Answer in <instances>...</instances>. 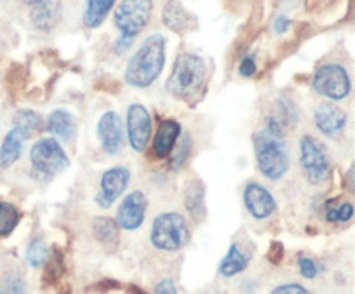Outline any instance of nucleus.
Returning a JSON list of instances; mask_svg holds the SVG:
<instances>
[{"label":"nucleus","mask_w":355,"mask_h":294,"mask_svg":"<svg viewBox=\"0 0 355 294\" xmlns=\"http://www.w3.org/2000/svg\"><path fill=\"white\" fill-rule=\"evenodd\" d=\"M47 130L52 134V138L62 142H71L76 135V120L69 111L54 109L49 114Z\"/></svg>","instance_id":"obj_16"},{"label":"nucleus","mask_w":355,"mask_h":294,"mask_svg":"<svg viewBox=\"0 0 355 294\" xmlns=\"http://www.w3.org/2000/svg\"><path fill=\"white\" fill-rule=\"evenodd\" d=\"M207 80V62L201 55L186 52L177 57L172 75L166 82V92L172 97L186 102H194V97H200Z\"/></svg>","instance_id":"obj_3"},{"label":"nucleus","mask_w":355,"mask_h":294,"mask_svg":"<svg viewBox=\"0 0 355 294\" xmlns=\"http://www.w3.org/2000/svg\"><path fill=\"white\" fill-rule=\"evenodd\" d=\"M14 127L23 131L24 138H30L35 131L42 130V116L31 109H19L14 114Z\"/></svg>","instance_id":"obj_25"},{"label":"nucleus","mask_w":355,"mask_h":294,"mask_svg":"<svg viewBox=\"0 0 355 294\" xmlns=\"http://www.w3.org/2000/svg\"><path fill=\"white\" fill-rule=\"evenodd\" d=\"M148 197L141 190H134L120 203L116 211V225L123 230H137L144 223Z\"/></svg>","instance_id":"obj_10"},{"label":"nucleus","mask_w":355,"mask_h":294,"mask_svg":"<svg viewBox=\"0 0 355 294\" xmlns=\"http://www.w3.org/2000/svg\"><path fill=\"white\" fill-rule=\"evenodd\" d=\"M151 242L162 251H179L189 242V228L186 218L175 211L158 214L151 227Z\"/></svg>","instance_id":"obj_4"},{"label":"nucleus","mask_w":355,"mask_h":294,"mask_svg":"<svg viewBox=\"0 0 355 294\" xmlns=\"http://www.w3.org/2000/svg\"><path fill=\"white\" fill-rule=\"evenodd\" d=\"M151 2L146 0H125L114 10V24L120 30L121 38L134 42V38L148 26L151 17Z\"/></svg>","instance_id":"obj_8"},{"label":"nucleus","mask_w":355,"mask_h":294,"mask_svg":"<svg viewBox=\"0 0 355 294\" xmlns=\"http://www.w3.org/2000/svg\"><path fill=\"white\" fill-rule=\"evenodd\" d=\"M180 123L173 118H168V120H163L159 123L158 131L155 135V140H153V152H155L156 158L165 159L172 154V151L175 149L177 140L180 137Z\"/></svg>","instance_id":"obj_15"},{"label":"nucleus","mask_w":355,"mask_h":294,"mask_svg":"<svg viewBox=\"0 0 355 294\" xmlns=\"http://www.w3.org/2000/svg\"><path fill=\"white\" fill-rule=\"evenodd\" d=\"M184 201H186V208L193 220H203L207 210H205V183L201 180L194 178L187 183Z\"/></svg>","instance_id":"obj_20"},{"label":"nucleus","mask_w":355,"mask_h":294,"mask_svg":"<svg viewBox=\"0 0 355 294\" xmlns=\"http://www.w3.org/2000/svg\"><path fill=\"white\" fill-rule=\"evenodd\" d=\"M97 137L106 154H118L123 149V127H121L120 114L107 111L101 116L97 123Z\"/></svg>","instance_id":"obj_13"},{"label":"nucleus","mask_w":355,"mask_h":294,"mask_svg":"<svg viewBox=\"0 0 355 294\" xmlns=\"http://www.w3.org/2000/svg\"><path fill=\"white\" fill-rule=\"evenodd\" d=\"M284 256V248L281 242H272L269 248V252H267V258H269V261H272L274 265H279L281 259H283Z\"/></svg>","instance_id":"obj_35"},{"label":"nucleus","mask_w":355,"mask_h":294,"mask_svg":"<svg viewBox=\"0 0 355 294\" xmlns=\"http://www.w3.org/2000/svg\"><path fill=\"white\" fill-rule=\"evenodd\" d=\"M243 199H245L246 210L257 220H266V218L272 217L277 206L276 197L270 194V190L267 187H263L259 182H250L245 187Z\"/></svg>","instance_id":"obj_12"},{"label":"nucleus","mask_w":355,"mask_h":294,"mask_svg":"<svg viewBox=\"0 0 355 294\" xmlns=\"http://www.w3.org/2000/svg\"><path fill=\"white\" fill-rule=\"evenodd\" d=\"M163 23L172 31L182 33L189 30L191 24H194V17L179 2H168L165 3V10H163Z\"/></svg>","instance_id":"obj_21"},{"label":"nucleus","mask_w":355,"mask_h":294,"mask_svg":"<svg viewBox=\"0 0 355 294\" xmlns=\"http://www.w3.org/2000/svg\"><path fill=\"white\" fill-rule=\"evenodd\" d=\"M298 266H300V273L304 279H315L319 273V268H318V263L314 261L312 258H309V256H300L298 258Z\"/></svg>","instance_id":"obj_30"},{"label":"nucleus","mask_w":355,"mask_h":294,"mask_svg":"<svg viewBox=\"0 0 355 294\" xmlns=\"http://www.w3.org/2000/svg\"><path fill=\"white\" fill-rule=\"evenodd\" d=\"M21 221V213L9 201H0V237H9Z\"/></svg>","instance_id":"obj_24"},{"label":"nucleus","mask_w":355,"mask_h":294,"mask_svg":"<svg viewBox=\"0 0 355 294\" xmlns=\"http://www.w3.org/2000/svg\"><path fill=\"white\" fill-rule=\"evenodd\" d=\"M24 140L26 138H24L23 131L19 128L14 127L12 130L7 131L2 144H0V168H9L21 158L24 149Z\"/></svg>","instance_id":"obj_17"},{"label":"nucleus","mask_w":355,"mask_h":294,"mask_svg":"<svg viewBox=\"0 0 355 294\" xmlns=\"http://www.w3.org/2000/svg\"><path fill=\"white\" fill-rule=\"evenodd\" d=\"M45 268H44V284L45 286H54V284H58L59 280L62 279V275H64V256H62V252L59 251V249H54V251H51V255H49L47 261L44 263Z\"/></svg>","instance_id":"obj_23"},{"label":"nucleus","mask_w":355,"mask_h":294,"mask_svg":"<svg viewBox=\"0 0 355 294\" xmlns=\"http://www.w3.org/2000/svg\"><path fill=\"white\" fill-rule=\"evenodd\" d=\"M49 255H51V249L47 248L42 239H33V241L28 244L26 248V261L28 265L33 266V268H38V266L44 265L47 261Z\"/></svg>","instance_id":"obj_28"},{"label":"nucleus","mask_w":355,"mask_h":294,"mask_svg":"<svg viewBox=\"0 0 355 294\" xmlns=\"http://www.w3.org/2000/svg\"><path fill=\"white\" fill-rule=\"evenodd\" d=\"M151 114L142 104H130L127 111V135L132 149L142 152L151 135Z\"/></svg>","instance_id":"obj_9"},{"label":"nucleus","mask_w":355,"mask_h":294,"mask_svg":"<svg viewBox=\"0 0 355 294\" xmlns=\"http://www.w3.org/2000/svg\"><path fill=\"white\" fill-rule=\"evenodd\" d=\"M255 73H257L255 59H253L252 55H246V57L241 61V64H239V75H241L243 78H252V76H255Z\"/></svg>","instance_id":"obj_32"},{"label":"nucleus","mask_w":355,"mask_h":294,"mask_svg":"<svg viewBox=\"0 0 355 294\" xmlns=\"http://www.w3.org/2000/svg\"><path fill=\"white\" fill-rule=\"evenodd\" d=\"M113 0H90L83 12V23L87 28H99L113 9Z\"/></svg>","instance_id":"obj_22"},{"label":"nucleus","mask_w":355,"mask_h":294,"mask_svg":"<svg viewBox=\"0 0 355 294\" xmlns=\"http://www.w3.org/2000/svg\"><path fill=\"white\" fill-rule=\"evenodd\" d=\"M31 23L42 31H49L58 24L61 17V3L59 2H31Z\"/></svg>","instance_id":"obj_18"},{"label":"nucleus","mask_w":355,"mask_h":294,"mask_svg":"<svg viewBox=\"0 0 355 294\" xmlns=\"http://www.w3.org/2000/svg\"><path fill=\"white\" fill-rule=\"evenodd\" d=\"M0 294H26V286L19 275H9L0 286Z\"/></svg>","instance_id":"obj_29"},{"label":"nucleus","mask_w":355,"mask_h":294,"mask_svg":"<svg viewBox=\"0 0 355 294\" xmlns=\"http://www.w3.org/2000/svg\"><path fill=\"white\" fill-rule=\"evenodd\" d=\"M189 151H191V137L189 135H186V137L182 138V144H180L179 154H175V158H173V168H179V166L186 161V156Z\"/></svg>","instance_id":"obj_33"},{"label":"nucleus","mask_w":355,"mask_h":294,"mask_svg":"<svg viewBox=\"0 0 355 294\" xmlns=\"http://www.w3.org/2000/svg\"><path fill=\"white\" fill-rule=\"evenodd\" d=\"M255 159L260 173L269 180H279L290 168V154L284 142L283 123L269 118L267 127L255 135Z\"/></svg>","instance_id":"obj_1"},{"label":"nucleus","mask_w":355,"mask_h":294,"mask_svg":"<svg viewBox=\"0 0 355 294\" xmlns=\"http://www.w3.org/2000/svg\"><path fill=\"white\" fill-rule=\"evenodd\" d=\"M270 294H309V291L305 289L304 286H300V284L290 282V284H281V286H277L276 289H272V293Z\"/></svg>","instance_id":"obj_31"},{"label":"nucleus","mask_w":355,"mask_h":294,"mask_svg":"<svg viewBox=\"0 0 355 294\" xmlns=\"http://www.w3.org/2000/svg\"><path fill=\"white\" fill-rule=\"evenodd\" d=\"M290 17H286V16H277L276 19H274V23H272V26H274V31H276L277 35H283V33H286V30L288 28H290Z\"/></svg>","instance_id":"obj_36"},{"label":"nucleus","mask_w":355,"mask_h":294,"mask_svg":"<svg viewBox=\"0 0 355 294\" xmlns=\"http://www.w3.org/2000/svg\"><path fill=\"white\" fill-rule=\"evenodd\" d=\"M128 182H130V169L125 166H114V168L106 169L101 178V190L96 197L97 204L101 208H110L125 192Z\"/></svg>","instance_id":"obj_11"},{"label":"nucleus","mask_w":355,"mask_h":294,"mask_svg":"<svg viewBox=\"0 0 355 294\" xmlns=\"http://www.w3.org/2000/svg\"><path fill=\"white\" fill-rule=\"evenodd\" d=\"M31 168L42 178H52L69 166V158L55 138L44 137L37 140L30 152Z\"/></svg>","instance_id":"obj_5"},{"label":"nucleus","mask_w":355,"mask_h":294,"mask_svg":"<svg viewBox=\"0 0 355 294\" xmlns=\"http://www.w3.org/2000/svg\"><path fill=\"white\" fill-rule=\"evenodd\" d=\"M153 294H179V291H177L175 282L172 279H163L156 284Z\"/></svg>","instance_id":"obj_34"},{"label":"nucleus","mask_w":355,"mask_h":294,"mask_svg":"<svg viewBox=\"0 0 355 294\" xmlns=\"http://www.w3.org/2000/svg\"><path fill=\"white\" fill-rule=\"evenodd\" d=\"M300 165L305 178L314 185L324 183L329 175V156L322 142L312 135L300 138Z\"/></svg>","instance_id":"obj_6"},{"label":"nucleus","mask_w":355,"mask_h":294,"mask_svg":"<svg viewBox=\"0 0 355 294\" xmlns=\"http://www.w3.org/2000/svg\"><path fill=\"white\" fill-rule=\"evenodd\" d=\"M312 89L319 95L328 97L331 100L345 99V97H349L350 90H352L349 71L342 64H336V62L321 66L314 73Z\"/></svg>","instance_id":"obj_7"},{"label":"nucleus","mask_w":355,"mask_h":294,"mask_svg":"<svg viewBox=\"0 0 355 294\" xmlns=\"http://www.w3.org/2000/svg\"><path fill=\"white\" fill-rule=\"evenodd\" d=\"M250 259H252V255L246 249H243L238 242H232L227 255L222 258L220 265H218V273L222 277H227V279L238 275L243 270H246V266L250 265Z\"/></svg>","instance_id":"obj_19"},{"label":"nucleus","mask_w":355,"mask_h":294,"mask_svg":"<svg viewBox=\"0 0 355 294\" xmlns=\"http://www.w3.org/2000/svg\"><path fill=\"white\" fill-rule=\"evenodd\" d=\"M165 47L166 38L163 35L155 33L146 38L128 61L125 82L137 89L153 85L165 66Z\"/></svg>","instance_id":"obj_2"},{"label":"nucleus","mask_w":355,"mask_h":294,"mask_svg":"<svg viewBox=\"0 0 355 294\" xmlns=\"http://www.w3.org/2000/svg\"><path fill=\"white\" fill-rule=\"evenodd\" d=\"M94 235H96L97 241L104 242V244H111V242L118 241V234H120V227L116 225V221L111 220L107 217H99L94 220L92 225Z\"/></svg>","instance_id":"obj_26"},{"label":"nucleus","mask_w":355,"mask_h":294,"mask_svg":"<svg viewBox=\"0 0 355 294\" xmlns=\"http://www.w3.org/2000/svg\"><path fill=\"white\" fill-rule=\"evenodd\" d=\"M354 217V206L352 203H331L326 206V220L331 221V223H347V221L352 220Z\"/></svg>","instance_id":"obj_27"},{"label":"nucleus","mask_w":355,"mask_h":294,"mask_svg":"<svg viewBox=\"0 0 355 294\" xmlns=\"http://www.w3.org/2000/svg\"><path fill=\"white\" fill-rule=\"evenodd\" d=\"M314 121L322 134L331 138H338L345 131L347 113L335 104H322L315 111Z\"/></svg>","instance_id":"obj_14"}]
</instances>
